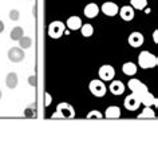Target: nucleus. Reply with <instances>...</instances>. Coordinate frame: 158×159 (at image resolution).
<instances>
[{
    "mask_svg": "<svg viewBox=\"0 0 158 159\" xmlns=\"http://www.w3.org/2000/svg\"><path fill=\"white\" fill-rule=\"evenodd\" d=\"M3 31H4V23L0 20V34H3Z\"/></svg>",
    "mask_w": 158,
    "mask_h": 159,
    "instance_id": "cd10ccee",
    "label": "nucleus"
},
{
    "mask_svg": "<svg viewBox=\"0 0 158 159\" xmlns=\"http://www.w3.org/2000/svg\"><path fill=\"white\" fill-rule=\"evenodd\" d=\"M19 46H20L21 50H27V48H30L32 46V39L28 38V36H23L19 40Z\"/></svg>",
    "mask_w": 158,
    "mask_h": 159,
    "instance_id": "4be33fe9",
    "label": "nucleus"
},
{
    "mask_svg": "<svg viewBox=\"0 0 158 159\" xmlns=\"http://www.w3.org/2000/svg\"><path fill=\"white\" fill-rule=\"evenodd\" d=\"M8 16H10V19H11V20L17 21V20H19V17H20V12L17 11V10H11V11H10V14H8Z\"/></svg>",
    "mask_w": 158,
    "mask_h": 159,
    "instance_id": "b1692460",
    "label": "nucleus"
},
{
    "mask_svg": "<svg viewBox=\"0 0 158 159\" xmlns=\"http://www.w3.org/2000/svg\"><path fill=\"white\" fill-rule=\"evenodd\" d=\"M81 32L82 35L85 38H90V36H93V34H94V27L91 24H82V27H81Z\"/></svg>",
    "mask_w": 158,
    "mask_h": 159,
    "instance_id": "aec40b11",
    "label": "nucleus"
},
{
    "mask_svg": "<svg viewBox=\"0 0 158 159\" xmlns=\"http://www.w3.org/2000/svg\"><path fill=\"white\" fill-rule=\"evenodd\" d=\"M2 96H3V92H2V90H0V99H2Z\"/></svg>",
    "mask_w": 158,
    "mask_h": 159,
    "instance_id": "c85d7f7f",
    "label": "nucleus"
},
{
    "mask_svg": "<svg viewBox=\"0 0 158 159\" xmlns=\"http://www.w3.org/2000/svg\"><path fill=\"white\" fill-rule=\"evenodd\" d=\"M99 78H100V80H113L114 76H115V70H114L113 66H109V64H105L102 66V67L99 68Z\"/></svg>",
    "mask_w": 158,
    "mask_h": 159,
    "instance_id": "423d86ee",
    "label": "nucleus"
},
{
    "mask_svg": "<svg viewBox=\"0 0 158 159\" xmlns=\"http://www.w3.org/2000/svg\"><path fill=\"white\" fill-rule=\"evenodd\" d=\"M75 115V110L71 104L68 103H60L58 104V108L56 111L52 114V118L54 119H58V118H67V119H71Z\"/></svg>",
    "mask_w": 158,
    "mask_h": 159,
    "instance_id": "7ed1b4c3",
    "label": "nucleus"
},
{
    "mask_svg": "<svg viewBox=\"0 0 158 159\" xmlns=\"http://www.w3.org/2000/svg\"><path fill=\"white\" fill-rule=\"evenodd\" d=\"M90 91L91 94L96 98H103L107 92V87L103 83V80H98V79H94V80L90 82Z\"/></svg>",
    "mask_w": 158,
    "mask_h": 159,
    "instance_id": "39448f33",
    "label": "nucleus"
},
{
    "mask_svg": "<svg viewBox=\"0 0 158 159\" xmlns=\"http://www.w3.org/2000/svg\"><path fill=\"white\" fill-rule=\"evenodd\" d=\"M129 44L131 47H134V48H138V47H141L142 44H143V35L141 32H133V34H130V36H129Z\"/></svg>",
    "mask_w": 158,
    "mask_h": 159,
    "instance_id": "9d476101",
    "label": "nucleus"
},
{
    "mask_svg": "<svg viewBox=\"0 0 158 159\" xmlns=\"http://www.w3.org/2000/svg\"><path fill=\"white\" fill-rule=\"evenodd\" d=\"M66 25H67L70 30L75 31L82 27V20H81V17H78V16H70L67 21H66Z\"/></svg>",
    "mask_w": 158,
    "mask_h": 159,
    "instance_id": "4468645a",
    "label": "nucleus"
},
{
    "mask_svg": "<svg viewBox=\"0 0 158 159\" xmlns=\"http://www.w3.org/2000/svg\"><path fill=\"white\" fill-rule=\"evenodd\" d=\"M99 7L96 6L95 3H90V4H87V6L85 7V16L86 17H89V19H93V17H95L96 15H98V12H99Z\"/></svg>",
    "mask_w": 158,
    "mask_h": 159,
    "instance_id": "ddd939ff",
    "label": "nucleus"
},
{
    "mask_svg": "<svg viewBox=\"0 0 158 159\" xmlns=\"http://www.w3.org/2000/svg\"><path fill=\"white\" fill-rule=\"evenodd\" d=\"M24 58H26V54L20 47H12L8 50V59L11 61H14V63H19Z\"/></svg>",
    "mask_w": 158,
    "mask_h": 159,
    "instance_id": "0eeeda50",
    "label": "nucleus"
},
{
    "mask_svg": "<svg viewBox=\"0 0 158 159\" xmlns=\"http://www.w3.org/2000/svg\"><path fill=\"white\" fill-rule=\"evenodd\" d=\"M100 11L103 12L106 16H115L118 12H119V8H118V6L115 3H113V2H107V3H105L102 7L99 8Z\"/></svg>",
    "mask_w": 158,
    "mask_h": 159,
    "instance_id": "1a4fd4ad",
    "label": "nucleus"
},
{
    "mask_svg": "<svg viewBox=\"0 0 158 159\" xmlns=\"http://www.w3.org/2000/svg\"><path fill=\"white\" fill-rule=\"evenodd\" d=\"M46 96H47V100H46V106H50V103H51V96H50V94H46Z\"/></svg>",
    "mask_w": 158,
    "mask_h": 159,
    "instance_id": "bb28decb",
    "label": "nucleus"
},
{
    "mask_svg": "<svg viewBox=\"0 0 158 159\" xmlns=\"http://www.w3.org/2000/svg\"><path fill=\"white\" fill-rule=\"evenodd\" d=\"M139 106H141V102H139V99L134 94L126 96V99H125V107H126V110H129V111H135V110L139 108Z\"/></svg>",
    "mask_w": 158,
    "mask_h": 159,
    "instance_id": "6e6552de",
    "label": "nucleus"
},
{
    "mask_svg": "<svg viewBox=\"0 0 158 159\" xmlns=\"http://www.w3.org/2000/svg\"><path fill=\"white\" fill-rule=\"evenodd\" d=\"M17 82H19V79H17L16 72H10V74L7 75V78H6V84H7L8 88H11V90L16 88Z\"/></svg>",
    "mask_w": 158,
    "mask_h": 159,
    "instance_id": "f3484780",
    "label": "nucleus"
},
{
    "mask_svg": "<svg viewBox=\"0 0 158 159\" xmlns=\"http://www.w3.org/2000/svg\"><path fill=\"white\" fill-rule=\"evenodd\" d=\"M119 116H121V108L117 107V106L109 107L106 110V112H105V118H107V119H118Z\"/></svg>",
    "mask_w": 158,
    "mask_h": 159,
    "instance_id": "2eb2a0df",
    "label": "nucleus"
},
{
    "mask_svg": "<svg viewBox=\"0 0 158 159\" xmlns=\"http://www.w3.org/2000/svg\"><path fill=\"white\" fill-rule=\"evenodd\" d=\"M86 118H87V119H102L103 115H102V114H100L99 111H96V110H93V111H90L89 114H87Z\"/></svg>",
    "mask_w": 158,
    "mask_h": 159,
    "instance_id": "5701e85b",
    "label": "nucleus"
},
{
    "mask_svg": "<svg viewBox=\"0 0 158 159\" xmlns=\"http://www.w3.org/2000/svg\"><path fill=\"white\" fill-rule=\"evenodd\" d=\"M130 3L135 10H145L147 7V0H130Z\"/></svg>",
    "mask_w": 158,
    "mask_h": 159,
    "instance_id": "412c9836",
    "label": "nucleus"
},
{
    "mask_svg": "<svg viewBox=\"0 0 158 159\" xmlns=\"http://www.w3.org/2000/svg\"><path fill=\"white\" fill-rule=\"evenodd\" d=\"M28 83H30V86L35 87V86L38 84V78L35 76V75H34V76H30V78H28Z\"/></svg>",
    "mask_w": 158,
    "mask_h": 159,
    "instance_id": "393cba45",
    "label": "nucleus"
},
{
    "mask_svg": "<svg viewBox=\"0 0 158 159\" xmlns=\"http://www.w3.org/2000/svg\"><path fill=\"white\" fill-rule=\"evenodd\" d=\"M122 71H123L125 75L127 76H133V75L137 74V66H135L133 61H127L122 66Z\"/></svg>",
    "mask_w": 158,
    "mask_h": 159,
    "instance_id": "dca6fc26",
    "label": "nucleus"
},
{
    "mask_svg": "<svg viewBox=\"0 0 158 159\" xmlns=\"http://www.w3.org/2000/svg\"><path fill=\"white\" fill-rule=\"evenodd\" d=\"M154 118H156V114L151 110V107H145L143 111L138 115V119H154Z\"/></svg>",
    "mask_w": 158,
    "mask_h": 159,
    "instance_id": "6ab92c4d",
    "label": "nucleus"
},
{
    "mask_svg": "<svg viewBox=\"0 0 158 159\" xmlns=\"http://www.w3.org/2000/svg\"><path fill=\"white\" fill-rule=\"evenodd\" d=\"M138 64H139V67L143 70L153 68L158 64V58L149 51H142L138 56Z\"/></svg>",
    "mask_w": 158,
    "mask_h": 159,
    "instance_id": "f03ea898",
    "label": "nucleus"
},
{
    "mask_svg": "<svg viewBox=\"0 0 158 159\" xmlns=\"http://www.w3.org/2000/svg\"><path fill=\"white\" fill-rule=\"evenodd\" d=\"M153 39H154V43H158V31L156 30L154 34H153Z\"/></svg>",
    "mask_w": 158,
    "mask_h": 159,
    "instance_id": "a878e982",
    "label": "nucleus"
},
{
    "mask_svg": "<svg viewBox=\"0 0 158 159\" xmlns=\"http://www.w3.org/2000/svg\"><path fill=\"white\" fill-rule=\"evenodd\" d=\"M127 84H129V88L131 90V92L137 96V98L139 99V102H141L143 106L150 107V106H156L157 104L156 96L153 95L151 92H149L146 84H143L139 79H130Z\"/></svg>",
    "mask_w": 158,
    "mask_h": 159,
    "instance_id": "f257e3e1",
    "label": "nucleus"
},
{
    "mask_svg": "<svg viewBox=\"0 0 158 159\" xmlns=\"http://www.w3.org/2000/svg\"><path fill=\"white\" fill-rule=\"evenodd\" d=\"M23 36H24V30L21 28V27H15V28H12L11 34H10V38L12 39V40H17V42H19Z\"/></svg>",
    "mask_w": 158,
    "mask_h": 159,
    "instance_id": "a211bd4d",
    "label": "nucleus"
},
{
    "mask_svg": "<svg viewBox=\"0 0 158 159\" xmlns=\"http://www.w3.org/2000/svg\"><path fill=\"white\" fill-rule=\"evenodd\" d=\"M119 15L125 21H130L134 19V8L131 6H123L119 10Z\"/></svg>",
    "mask_w": 158,
    "mask_h": 159,
    "instance_id": "9b49d317",
    "label": "nucleus"
},
{
    "mask_svg": "<svg viewBox=\"0 0 158 159\" xmlns=\"http://www.w3.org/2000/svg\"><path fill=\"white\" fill-rule=\"evenodd\" d=\"M109 90L113 95H122L125 92V84L121 80H113Z\"/></svg>",
    "mask_w": 158,
    "mask_h": 159,
    "instance_id": "f8f14e48",
    "label": "nucleus"
},
{
    "mask_svg": "<svg viewBox=\"0 0 158 159\" xmlns=\"http://www.w3.org/2000/svg\"><path fill=\"white\" fill-rule=\"evenodd\" d=\"M64 31H66V24L59 20H55L48 25V36L51 39H59L63 36Z\"/></svg>",
    "mask_w": 158,
    "mask_h": 159,
    "instance_id": "20e7f679",
    "label": "nucleus"
}]
</instances>
